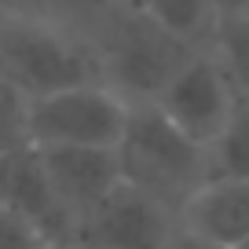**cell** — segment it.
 <instances>
[{
    "label": "cell",
    "mask_w": 249,
    "mask_h": 249,
    "mask_svg": "<svg viewBox=\"0 0 249 249\" xmlns=\"http://www.w3.org/2000/svg\"><path fill=\"white\" fill-rule=\"evenodd\" d=\"M220 18H246L249 15V0H216Z\"/></svg>",
    "instance_id": "cell-17"
},
{
    "label": "cell",
    "mask_w": 249,
    "mask_h": 249,
    "mask_svg": "<svg viewBox=\"0 0 249 249\" xmlns=\"http://www.w3.org/2000/svg\"><path fill=\"white\" fill-rule=\"evenodd\" d=\"M179 224L234 249L249 238V179H205L183 205Z\"/></svg>",
    "instance_id": "cell-9"
},
{
    "label": "cell",
    "mask_w": 249,
    "mask_h": 249,
    "mask_svg": "<svg viewBox=\"0 0 249 249\" xmlns=\"http://www.w3.org/2000/svg\"><path fill=\"white\" fill-rule=\"evenodd\" d=\"M0 205L33 224L52 246H70L73 220L62 209L37 143L0 154Z\"/></svg>",
    "instance_id": "cell-7"
},
{
    "label": "cell",
    "mask_w": 249,
    "mask_h": 249,
    "mask_svg": "<svg viewBox=\"0 0 249 249\" xmlns=\"http://www.w3.org/2000/svg\"><path fill=\"white\" fill-rule=\"evenodd\" d=\"M0 249H52V242L33 224H26L22 216L0 205Z\"/></svg>",
    "instance_id": "cell-15"
},
{
    "label": "cell",
    "mask_w": 249,
    "mask_h": 249,
    "mask_svg": "<svg viewBox=\"0 0 249 249\" xmlns=\"http://www.w3.org/2000/svg\"><path fill=\"white\" fill-rule=\"evenodd\" d=\"M44 158V169L59 195L62 209L70 213L73 227L85 220L103 198L124 183L117 147H37Z\"/></svg>",
    "instance_id": "cell-8"
},
{
    "label": "cell",
    "mask_w": 249,
    "mask_h": 249,
    "mask_svg": "<svg viewBox=\"0 0 249 249\" xmlns=\"http://www.w3.org/2000/svg\"><path fill=\"white\" fill-rule=\"evenodd\" d=\"M132 103L107 81L73 85L33 99L30 128L37 147H117Z\"/></svg>",
    "instance_id": "cell-4"
},
{
    "label": "cell",
    "mask_w": 249,
    "mask_h": 249,
    "mask_svg": "<svg viewBox=\"0 0 249 249\" xmlns=\"http://www.w3.org/2000/svg\"><path fill=\"white\" fill-rule=\"evenodd\" d=\"M154 103L183 136H191L198 147H209L231 121L234 107H238V92L227 70L220 66V59L209 48H202L165 85V92Z\"/></svg>",
    "instance_id": "cell-6"
},
{
    "label": "cell",
    "mask_w": 249,
    "mask_h": 249,
    "mask_svg": "<svg viewBox=\"0 0 249 249\" xmlns=\"http://www.w3.org/2000/svg\"><path fill=\"white\" fill-rule=\"evenodd\" d=\"M117 158L128 183L154 195L176 213H183L195 191L209 179L205 147L179 132L158 110V103H132L124 136L117 143Z\"/></svg>",
    "instance_id": "cell-2"
},
{
    "label": "cell",
    "mask_w": 249,
    "mask_h": 249,
    "mask_svg": "<svg viewBox=\"0 0 249 249\" xmlns=\"http://www.w3.org/2000/svg\"><path fill=\"white\" fill-rule=\"evenodd\" d=\"M176 231H179V213L124 179L85 220H77L70 246H81V249H169Z\"/></svg>",
    "instance_id": "cell-5"
},
{
    "label": "cell",
    "mask_w": 249,
    "mask_h": 249,
    "mask_svg": "<svg viewBox=\"0 0 249 249\" xmlns=\"http://www.w3.org/2000/svg\"><path fill=\"white\" fill-rule=\"evenodd\" d=\"M209 52L227 70L234 92L242 99H249V15L246 18H220Z\"/></svg>",
    "instance_id": "cell-13"
},
{
    "label": "cell",
    "mask_w": 249,
    "mask_h": 249,
    "mask_svg": "<svg viewBox=\"0 0 249 249\" xmlns=\"http://www.w3.org/2000/svg\"><path fill=\"white\" fill-rule=\"evenodd\" d=\"M92 44L99 52L103 81L128 103H154L165 92V85L195 59V52H202L158 26L136 4L107 18L92 33Z\"/></svg>",
    "instance_id": "cell-3"
},
{
    "label": "cell",
    "mask_w": 249,
    "mask_h": 249,
    "mask_svg": "<svg viewBox=\"0 0 249 249\" xmlns=\"http://www.w3.org/2000/svg\"><path fill=\"white\" fill-rule=\"evenodd\" d=\"M234 249H249V238H246V242H242V246H234Z\"/></svg>",
    "instance_id": "cell-20"
},
{
    "label": "cell",
    "mask_w": 249,
    "mask_h": 249,
    "mask_svg": "<svg viewBox=\"0 0 249 249\" xmlns=\"http://www.w3.org/2000/svg\"><path fill=\"white\" fill-rule=\"evenodd\" d=\"M11 8V0H0V11H8Z\"/></svg>",
    "instance_id": "cell-18"
},
{
    "label": "cell",
    "mask_w": 249,
    "mask_h": 249,
    "mask_svg": "<svg viewBox=\"0 0 249 249\" xmlns=\"http://www.w3.org/2000/svg\"><path fill=\"white\" fill-rule=\"evenodd\" d=\"M52 249H81V246H52Z\"/></svg>",
    "instance_id": "cell-19"
},
{
    "label": "cell",
    "mask_w": 249,
    "mask_h": 249,
    "mask_svg": "<svg viewBox=\"0 0 249 249\" xmlns=\"http://www.w3.org/2000/svg\"><path fill=\"white\" fill-rule=\"evenodd\" d=\"M143 15H150L158 26L176 33L179 40L195 48H209L213 33L220 26L216 0H132Z\"/></svg>",
    "instance_id": "cell-10"
},
{
    "label": "cell",
    "mask_w": 249,
    "mask_h": 249,
    "mask_svg": "<svg viewBox=\"0 0 249 249\" xmlns=\"http://www.w3.org/2000/svg\"><path fill=\"white\" fill-rule=\"evenodd\" d=\"M132 0H11L8 11H26V15H40L48 22L70 26L77 33L92 37L107 18H114L121 8H128Z\"/></svg>",
    "instance_id": "cell-11"
},
{
    "label": "cell",
    "mask_w": 249,
    "mask_h": 249,
    "mask_svg": "<svg viewBox=\"0 0 249 249\" xmlns=\"http://www.w3.org/2000/svg\"><path fill=\"white\" fill-rule=\"evenodd\" d=\"M205 158H209V179H249V99L238 95L231 121L205 147Z\"/></svg>",
    "instance_id": "cell-12"
},
{
    "label": "cell",
    "mask_w": 249,
    "mask_h": 249,
    "mask_svg": "<svg viewBox=\"0 0 249 249\" xmlns=\"http://www.w3.org/2000/svg\"><path fill=\"white\" fill-rule=\"evenodd\" d=\"M30 110L33 99L11 77L0 73V154H11V150H22L33 143Z\"/></svg>",
    "instance_id": "cell-14"
},
{
    "label": "cell",
    "mask_w": 249,
    "mask_h": 249,
    "mask_svg": "<svg viewBox=\"0 0 249 249\" xmlns=\"http://www.w3.org/2000/svg\"><path fill=\"white\" fill-rule=\"evenodd\" d=\"M169 249H227V246L209 242V238H202V234H195V231H187V227L179 224V231H176V238H172Z\"/></svg>",
    "instance_id": "cell-16"
},
{
    "label": "cell",
    "mask_w": 249,
    "mask_h": 249,
    "mask_svg": "<svg viewBox=\"0 0 249 249\" xmlns=\"http://www.w3.org/2000/svg\"><path fill=\"white\" fill-rule=\"evenodd\" d=\"M0 73L30 99L103 81L92 37L26 11H0Z\"/></svg>",
    "instance_id": "cell-1"
}]
</instances>
